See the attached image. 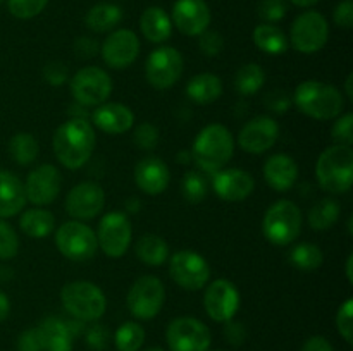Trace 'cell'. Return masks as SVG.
Segmentation results:
<instances>
[{
  "label": "cell",
  "mask_w": 353,
  "mask_h": 351,
  "mask_svg": "<svg viewBox=\"0 0 353 351\" xmlns=\"http://www.w3.org/2000/svg\"><path fill=\"white\" fill-rule=\"evenodd\" d=\"M97 136L92 124L83 117H71L55 129L52 147L57 160L65 169L83 167L95 150Z\"/></svg>",
  "instance_id": "1"
},
{
  "label": "cell",
  "mask_w": 353,
  "mask_h": 351,
  "mask_svg": "<svg viewBox=\"0 0 353 351\" xmlns=\"http://www.w3.org/2000/svg\"><path fill=\"white\" fill-rule=\"evenodd\" d=\"M292 103L300 112L316 120L336 119L345 109V98L340 89L316 79L300 83L293 93Z\"/></svg>",
  "instance_id": "2"
},
{
  "label": "cell",
  "mask_w": 353,
  "mask_h": 351,
  "mask_svg": "<svg viewBox=\"0 0 353 351\" xmlns=\"http://www.w3.org/2000/svg\"><path fill=\"white\" fill-rule=\"evenodd\" d=\"M234 153V138L223 124H209L196 134L192 158L200 171L214 172L226 167Z\"/></svg>",
  "instance_id": "3"
},
{
  "label": "cell",
  "mask_w": 353,
  "mask_h": 351,
  "mask_svg": "<svg viewBox=\"0 0 353 351\" xmlns=\"http://www.w3.org/2000/svg\"><path fill=\"white\" fill-rule=\"evenodd\" d=\"M316 178L321 188L333 195H341L352 188L353 150L345 145L327 147L316 162Z\"/></svg>",
  "instance_id": "4"
},
{
  "label": "cell",
  "mask_w": 353,
  "mask_h": 351,
  "mask_svg": "<svg viewBox=\"0 0 353 351\" xmlns=\"http://www.w3.org/2000/svg\"><path fill=\"white\" fill-rule=\"evenodd\" d=\"M302 210L292 200H278L269 206L262 219V233L274 246L292 244L302 233Z\"/></svg>",
  "instance_id": "5"
},
{
  "label": "cell",
  "mask_w": 353,
  "mask_h": 351,
  "mask_svg": "<svg viewBox=\"0 0 353 351\" xmlns=\"http://www.w3.org/2000/svg\"><path fill=\"white\" fill-rule=\"evenodd\" d=\"M61 301L65 312L81 322H95L102 319L107 308L103 291L90 281L68 282L61 289Z\"/></svg>",
  "instance_id": "6"
},
{
  "label": "cell",
  "mask_w": 353,
  "mask_h": 351,
  "mask_svg": "<svg viewBox=\"0 0 353 351\" xmlns=\"http://www.w3.org/2000/svg\"><path fill=\"white\" fill-rule=\"evenodd\" d=\"M55 246L68 260L86 262L95 257L97 234L81 220H68L55 231Z\"/></svg>",
  "instance_id": "7"
},
{
  "label": "cell",
  "mask_w": 353,
  "mask_h": 351,
  "mask_svg": "<svg viewBox=\"0 0 353 351\" xmlns=\"http://www.w3.org/2000/svg\"><path fill=\"white\" fill-rule=\"evenodd\" d=\"M74 102L81 107H99L107 102L112 93V79L97 65L79 69L69 83Z\"/></svg>",
  "instance_id": "8"
},
{
  "label": "cell",
  "mask_w": 353,
  "mask_h": 351,
  "mask_svg": "<svg viewBox=\"0 0 353 351\" xmlns=\"http://www.w3.org/2000/svg\"><path fill=\"white\" fill-rule=\"evenodd\" d=\"M330 38V24L317 10H305L300 14L290 30L292 47L300 54H316L323 50Z\"/></svg>",
  "instance_id": "9"
},
{
  "label": "cell",
  "mask_w": 353,
  "mask_h": 351,
  "mask_svg": "<svg viewBox=\"0 0 353 351\" xmlns=\"http://www.w3.org/2000/svg\"><path fill=\"white\" fill-rule=\"evenodd\" d=\"M165 301V288L155 275H141L128 291V308L138 320H152L161 313Z\"/></svg>",
  "instance_id": "10"
},
{
  "label": "cell",
  "mask_w": 353,
  "mask_h": 351,
  "mask_svg": "<svg viewBox=\"0 0 353 351\" xmlns=\"http://www.w3.org/2000/svg\"><path fill=\"white\" fill-rule=\"evenodd\" d=\"M169 275L181 289L200 291L209 284L210 265L203 255L181 250L169 258Z\"/></svg>",
  "instance_id": "11"
},
{
  "label": "cell",
  "mask_w": 353,
  "mask_h": 351,
  "mask_svg": "<svg viewBox=\"0 0 353 351\" xmlns=\"http://www.w3.org/2000/svg\"><path fill=\"white\" fill-rule=\"evenodd\" d=\"M97 243L100 250L110 258H121L130 250L131 237H133V226L126 213L107 212L100 219L97 229Z\"/></svg>",
  "instance_id": "12"
},
{
  "label": "cell",
  "mask_w": 353,
  "mask_h": 351,
  "mask_svg": "<svg viewBox=\"0 0 353 351\" xmlns=\"http://www.w3.org/2000/svg\"><path fill=\"white\" fill-rule=\"evenodd\" d=\"M165 339L171 351H209L210 330L195 317H178L165 330Z\"/></svg>",
  "instance_id": "13"
},
{
  "label": "cell",
  "mask_w": 353,
  "mask_h": 351,
  "mask_svg": "<svg viewBox=\"0 0 353 351\" xmlns=\"http://www.w3.org/2000/svg\"><path fill=\"white\" fill-rule=\"evenodd\" d=\"M183 74V55L174 47H159L150 52L145 62L147 81L157 89H168Z\"/></svg>",
  "instance_id": "14"
},
{
  "label": "cell",
  "mask_w": 353,
  "mask_h": 351,
  "mask_svg": "<svg viewBox=\"0 0 353 351\" xmlns=\"http://www.w3.org/2000/svg\"><path fill=\"white\" fill-rule=\"evenodd\" d=\"M203 306L212 320L221 323L230 322L240 310V291L228 279H216L205 286Z\"/></svg>",
  "instance_id": "15"
},
{
  "label": "cell",
  "mask_w": 353,
  "mask_h": 351,
  "mask_svg": "<svg viewBox=\"0 0 353 351\" xmlns=\"http://www.w3.org/2000/svg\"><path fill=\"white\" fill-rule=\"evenodd\" d=\"M105 205V191L95 181H83L72 186L65 196V210L72 220H92Z\"/></svg>",
  "instance_id": "16"
},
{
  "label": "cell",
  "mask_w": 353,
  "mask_h": 351,
  "mask_svg": "<svg viewBox=\"0 0 353 351\" xmlns=\"http://www.w3.org/2000/svg\"><path fill=\"white\" fill-rule=\"evenodd\" d=\"M62 188V176L55 165L41 164L28 174L24 182L26 200L37 206H45L54 202Z\"/></svg>",
  "instance_id": "17"
},
{
  "label": "cell",
  "mask_w": 353,
  "mask_h": 351,
  "mask_svg": "<svg viewBox=\"0 0 353 351\" xmlns=\"http://www.w3.org/2000/svg\"><path fill=\"white\" fill-rule=\"evenodd\" d=\"M279 138V124L269 116H257L243 124L238 134V145L252 155L265 153Z\"/></svg>",
  "instance_id": "18"
},
{
  "label": "cell",
  "mask_w": 353,
  "mask_h": 351,
  "mask_svg": "<svg viewBox=\"0 0 353 351\" xmlns=\"http://www.w3.org/2000/svg\"><path fill=\"white\" fill-rule=\"evenodd\" d=\"M103 62L112 69H126L140 54V40L131 30H116L100 47Z\"/></svg>",
  "instance_id": "19"
},
{
  "label": "cell",
  "mask_w": 353,
  "mask_h": 351,
  "mask_svg": "<svg viewBox=\"0 0 353 351\" xmlns=\"http://www.w3.org/2000/svg\"><path fill=\"white\" fill-rule=\"evenodd\" d=\"M171 21L186 36H200L210 24V9L205 0H176Z\"/></svg>",
  "instance_id": "20"
},
{
  "label": "cell",
  "mask_w": 353,
  "mask_h": 351,
  "mask_svg": "<svg viewBox=\"0 0 353 351\" xmlns=\"http://www.w3.org/2000/svg\"><path fill=\"white\" fill-rule=\"evenodd\" d=\"M255 181L252 174L243 169H221L212 174V189L224 202H243L252 195Z\"/></svg>",
  "instance_id": "21"
},
{
  "label": "cell",
  "mask_w": 353,
  "mask_h": 351,
  "mask_svg": "<svg viewBox=\"0 0 353 351\" xmlns=\"http://www.w3.org/2000/svg\"><path fill=\"white\" fill-rule=\"evenodd\" d=\"M134 182L147 195H161L171 182V172L162 158H141L134 167Z\"/></svg>",
  "instance_id": "22"
},
{
  "label": "cell",
  "mask_w": 353,
  "mask_h": 351,
  "mask_svg": "<svg viewBox=\"0 0 353 351\" xmlns=\"http://www.w3.org/2000/svg\"><path fill=\"white\" fill-rule=\"evenodd\" d=\"M92 120L100 131L107 134H124L133 127L134 114L128 105L119 102H105L95 107Z\"/></svg>",
  "instance_id": "23"
},
{
  "label": "cell",
  "mask_w": 353,
  "mask_h": 351,
  "mask_svg": "<svg viewBox=\"0 0 353 351\" xmlns=\"http://www.w3.org/2000/svg\"><path fill=\"white\" fill-rule=\"evenodd\" d=\"M264 179L276 191H290L299 179V165L295 158L286 153L271 155L264 164Z\"/></svg>",
  "instance_id": "24"
},
{
  "label": "cell",
  "mask_w": 353,
  "mask_h": 351,
  "mask_svg": "<svg viewBox=\"0 0 353 351\" xmlns=\"http://www.w3.org/2000/svg\"><path fill=\"white\" fill-rule=\"evenodd\" d=\"M26 202L23 181L12 172L0 169V219L21 213Z\"/></svg>",
  "instance_id": "25"
},
{
  "label": "cell",
  "mask_w": 353,
  "mask_h": 351,
  "mask_svg": "<svg viewBox=\"0 0 353 351\" xmlns=\"http://www.w3.org/2000/svg\"><path fill=\"white\" fill-rule=\"evenodd\" d=\"M43 351H72V334L69 332L65 320L47 317L38 326Z\"/></svg>",
  "instance_id": "26"
},
{
  "label": "cell",
  "mask_w": 353,
  "mask_h": 351,
  "mask_svg": "<svg viewBox=\"0 0 353 351\" xmlns=\"http://www.w3.org/2000/svg\"><path fill=\"white\" fill-rule=\"evenodd\" d=\"M186 95L199 105H209L223 95V81L212 72H200L188 81Z\"/></svg>",
  "instance_id": "27"
},
{
  "label": "cell",
  "mask_w": 353,
  "mask_h": 351,
  "mask_svg": "<svg viewBox=\"0 0 353 351\" xmlns=\"http://www.w3.org/2000/svg\"><path fill=\"white\" fill-rule=\"evenodd\" d=\"M140 28L143 36L152 43H164L171 38L172 21L161 7H148L140 17Z\"/></svg>",
  "instance_id": "28"
},
{
  "label": "cell",
  "mask_w": 353,
  "mask_h": 351,
  "mask_svg": "<svg viewBox=\"0 0 353 351\" xmlns=\"http://www.w3.org/2000/svg\"><path fill=\"white\" fill-rule=\"evenodd\" d=\"M123 21V9L116 3L110 2H100L93 6L92 9L86 12L85 24L88 30L95 31V33H107L112 31L117 24Z\"/></svg>",
  "instance_id": "29"
},
{
  "label": "cell",
  "mask_w": 353,
  "mask_h": 351,
  "mask_svg": "<svg viewBox=\"0 0 353 351\" xmlns=\"http://www.w3.org/2000/svg\"><path fill=\"white\" fill-rule=\"evenodd\" d=\"M19 227L26 236L40 240V237H47L54 233L55 217L48 210L34 206V209L23 212L19 219Z\"/></svg>",
  "instance_id": "30"
},
{
  "label": "cell",
  "mask_w": 353,
  "mask_h": 351,
  "mask_svg": "<svg viewBox=\"0 0 353 351\" xmlns=\"http://www.w3.org/2000/svg\"><path fill=\"white\" fill-rule=\"evenodd\" d=\"M254 43L257 48H261L264 54L269 55H283L288 50V36L281 28L274 26V24L262 23L254 30Z\"/></svg>",
  "instance_id": "31"
},
{
  "label": "cell",
  "mask_w": 353,
  "mask_h": 351,
  "mask_svg": "<svg viewBox=\"0 0 353 351\" xmlns=\"http://www.w3.org/2000/svg\"><path fill=\"white\" fill-rule=\"evenodd\" d=\"M134 251H137L138 260L150 267H159L169 258V244L165 243L164 237L157 236V234L141 236L134 246Z\"/></svg>",
  "instance_id": "32"
},
{
  "label": "cell",
  "mask_w": 353,
  "mask_h": 351,
  "mask_svg": "<svg viewBox=\"0 0 353 351\" xmlns=\"http://www.w3.org/2000/svg\"><path fill=\"white\" fill-rule=\"evenodd\" d=\"M341 206L334 198H323L309 210V226L317 233L327 231L336 224Z\"/></svg>",
  "instance_id": "33"
},
{
  "label": "cell",
  "mask_w": 353,
  "mask_h": 351,
  "mask_svg": "<svg viewBox=\"0 0 353 351\" xmlns=\"http://www.w3.org/2000/svg\"><path fill=\"white\" fill-rule=\"evenodd\" d=\"M40 153L38 140L31 133H16L9 140V155L17 165H30Z\"/></svg>",
  "instance_id": "34"
},
{
  "label": "cell",
  "mask_w": 353,
  "mask_h": 351,
  "mask_svg": "<svg viewBox=\"0 0 353 351\" xmlns=\"http://www.w3.org/2000/svg\"><path fill=\"white\" fill-rule=\"evenodd\" d=\"M265 83V72L255 62L241 65L234 74V89L243 96H252L261 92Z\"/></svg>",
  "instance_id": "35"
},
{
  "label": "cell",
  "mask_w": 353,
  "mask_h": 351,
  "mask_svg": "<svg viewBox=\"0 0 353 351\" xmlns=\"http://www.w3.org/2000/svg\"><path fill=\"white\" fill-rule=\"evenodd\" d=\"M290 262L295 268L303 272H312L323 265L324 253L317 244L303 241V243L295 244L290 251Z\"/></svg>",
  "instance_id": "36"
},
{
  "label": "cell",
  "mask_w": 353,
  "mask_h": 351,
  "mask_svg": "<svg viewBox=\"0 0 353 351\" xmlns=\"http://www.w3.org/2000/svg\"><path fill=\"white\" fill-rule=\"evenodd\" d=\"M145 343V329L138 322H124L114 332L117 351H140Z\"/></svg>",
  "instance_id": "37"
},
{
  "label": "cell",
  "mask_w": 353,
  "mask_h": 351,
  "mask_svg": "<svg viewBox=\"0 0 353 351\" xmlns=\"http://www.w3.org/2000/svg\"><path fill=\"white\" fill-rule=\"evenodd\" d=\"M181 193L188 203H200L205 200L207 193H209V182L203 178L202 172L199 171H188L183 176L181 181Z\"/></svg>",
  "instance_id": "38"
},
{
  "label": "cell",
  "mask_w": 353,
  "mask_h": 351,
  "mask_svg": "<svg viewBox=\"0 0 353 351\" xmlns=\"http://www.w3.org/2000/svg\"><path fill=\"white\" fill-rule=\"evenodd\" d=\"M19 253V236L14 227L0 219V260H10Z\"/></svg>",
  "instance_id": "39"
},
{
  "label": "cell",
  "mask_w": 353,
  "mask_h": 351,
  "mask_svg": "<svg viewBox=\"0 0 353 351\" xmlns=\"http://www.w3.org/2000/svg\"><path fill=\"white\" fill-rule=\"evenodd\" d=\"M48 0H7L9 12L17 19H33L43 12Z\"/></svg>",
  "instance_id": "40"
},
{
  "label": "cell",
  "mask_w": 353,
  "mask_h": 351,
  "mask_svg": "<svg viewBox=\"0 0 353 351\" xmlns=\"http://www.w3.org/2000/svg\"><path fill=\"white\" fill-rule=\"evenodd\" d=\"M331 138L334 145H345L352 147L353 143V114L347 112L345 116H338L331 127Z\"/></svg>",
  "instance_id": "41"
},
{
  "label": "cell",
  "mask_w": 353,
  "mask_h": 351,
  "mask_svg": "<svg viewBox=\"0 0 353 351\" xmlns=\"http://www.w3.org/2000/svg\"><path fill=\"white\" fill-rule=\"evenodd\" d=\"M288 12L286 0H261L257 6V14L264 23L272 24L281 21Z\"/></svg>",
  "instance_id": "42"
},
{
  "label": "cell",
  "mask_w": 353,
  "mask_h": 351,
  "mask_svg": "<svg viewBox=\"0 0 353 351\" xmlns=\"http://www.w3.org/2000/svg\"><path fill=\"white\" fill-rule=\"evenodd\" d=\"M336 329L348 344L353 343V299L348 298L338 308Z\"/></svg>",
  "instance_id": "43"
},
{
  "label": "cell",
  "mask_w": 353,
  "mask_h": 351,
  "mask_svg": "<svg viewBox=\"0 0 353 351\" xmlns=\"http://www.w3.org/2000/svg\"><path fill=\"white\" fill-rule=\"evenodd\" d=\"M133 140L140 150H154L159 143V129L150 123H141L137 126Z\"/></svg>",
  "instance_id": "44"
},
{
  "label": "cell",
  "mask_w": 353,
  "mask_h": 351,
  "mask_svg": "<svg viewBox=\"0 0 353 351\" xmlns=\"http://www.w3.org/2000/svg\"><path fill=\"white\" fill-rule=\"evenodd\" d=\"M199 47L207 57H216L223 52L224 48V38L219 31L205 30L199 38Z\"/></svg>",
  "instance_id": "45"
},
{
  "label": "cell",
  "mask_w": 353,
  "mask_h": 351,
  "mask_svg": "<svg viewBox=\"0 0 353 351\" xmlns=\"http://www.w3.org/2000/svg\"><path fill=\"white\" fill-rule=\"evenodd\" d=\"M85 339L90 350L102 351L105 350L107 344H109V330H107L105 326L95 323V326L88 327V329L85 330Z\"/></svg>",
  "instance_id": "46"
},
{
  "label": "cell",
  "mask_w": 353,
  "mask_h": 351,
  "mask_svg": "<svg viewBox=\"0 0 353 351\" xmlns=\"http://www.w3.org/2000/svg\"><path fill=\"white\" fill-rule=\"evenodd\" d=\"M43 79L52 86H61L68 81V67L61 61L48 62L43 67Z\"/></svg>",
  "instance_id": "47"
},
{
  "label": "cell",
  "mask_w": 353,
  "mask_h": 351,
  "mask_svg": "<svg viewBox=\"0 0 353 351\" xmlns=\"http://www.w3.org/2000/svg\"><path fill=\"white\" fill-rule=\"evenodd\" d=\"M17 351H43L38 327H30L23 330L17 337Z\"/></svg>",
  "instance_id": "48"
},
{
  "label": "cell",
  "mask_w": 353,
  "mask_h": 351,
  "mask_svg": "<svg viewBox=\"0 0 353 351\" xmlns=\"http://www.w3.org/2000/svg\"><path fill=\"white\" fill-rule=\"evenodd\" d=\"M333 19L340 28H347V30H350V28L353 26V2L352 0H343V2H340L336 7H334Z\"/></svg>",
  "instance_id": "49"
},
{
  "label": "cell",
  "mask_w": 353,
  "mask_h": 351,
  "mask_svg": "<svg viewBox=\"0 0 353 351\" xmlns=\"http://www.w3.org/2000/svg\"><path fill=\"white\" fill-rule=\"evenodd\" d=\"M265 105H268V109H271L272 112L283 114L286 112L293 103H292V98H290L285 92L276 89V92H272L271 95L265 96Z\"/></svg>",
  "instance_id": "50"
},
{
  "label": "cell",
  "mask_w": 353,
  "mask_h": 351,
  "mask_svg": "<svg viewBox=\"0 0 353 351\" xmlns=\"http://www.w3.org/2000/svg\"><path fill=\"white\" fill-rule=\"evenodd\" d=\"M99 50V43L88 36H81L74 41V54L81 58L95 57Z\"/></svg>",
  "instance_id": "51"
},
{
  "label": "cell",
  "mask_w": 353,
  "mask_h": 351,
  "mask_svg": "<svg viewBox=\"0 0 353 351\" xmlns=\"http://www.w3.org/2000/svg\"><path fill=\"white\" fill-rule=\"evenodd\" d=\"M224 336H226L228 343H231L233 346H240L241 343H245V337H247L245 326L230 320V322H226V327H224Z\"/></svg>",
  "instance_id": "52"
},
{
  "label": "cell",
  "mask_w": 353,
  "mask_h": 351,
  "mask_svg": "<svg viewBox=\"0 0 353 351\" xmlns=\"http://www.w3.org/2000/svg\"><path fill=\"white\" fill-rule=\"evenodd\" d=\"M302 351H333V346L324 336H312L303 343Z\"/></svg>",
  "instance_id": "53"
},
{
  "label": "cell",
  "mask_w": 353,
  "mask_h": 351,
  "mask_svg": "<svg viewBox=\"0 0 353 351\" xmlns=\"http://www.w3.org/2000/svg\"><path fill=\"white\" fill-rule=\"evenodd\" d=\"M9 313H10V299L9 296L0 289V322H3V320L7 319Z\"/></svg>",
  "instance_id": "54"
},
{
  "label": "cell",
  "mask_w": 353,
  "mask_h": 351,
  "mask_svg": "<svg viewBox=\"0 0 353 351\" xmlns=\"http://www.w3.org/2000/svg\"><path fill=\"white\" fill-rule=\"evenodd\" d=\"M290 2L296 7H312V6H316L319 0H290Z\"/></svg>",
  "instance_id": "55"
},
{
  "label": "cell",
  "mask_w": 353,
  "mask_h": 351,
  "mask_svg": "<svg viewBox=\"0 0 353 351\" xmlns=\"http://www.w3.org/2000/svg\"><path fill=\"white\" fill-rule=\"evenodd\" d=\"M352 265H353V255H348V258H347V277H348V282H353Z\"/></svg>",
  "instance_id": "56"
},
{
  "label": "cell",
  "mask_w": 353,
  "mask_h": 351,
  "mask_svg": "<svg viewBox=\"0 0 353 351\" xmlns=\"http://www.w3.org/2000/svg\"><path fill=\"white\" fill-rule=\"evenodd\" d=\"M352 81H353V74L350 72V74L347 76V83H345V88H347V96L348 98H353V89H352Z\"/></svg>",
  "instance_id": "57"
},
{
  "label": "cell",
  "mask_w": 353,
  "mask_h": 351,
  "mask_svg": "<svg viewBox=\"0 0 353 351\" xmlns=\"http://www.w3.org/2000/svg\"><path fill=\"white\" fill-rule=\"evenodd\" d=\"M178 157H179V162H181V164H186V162H190V158H192V153H188V151H181Z\"/></svg>",
  "instance_id": "58"
},
{
  "label": "cell",
  "mask_w": 353,
  "mask_h": 351,
  "mask_svg": "<svg viewBox=\"0 0 353 351\" xmlns=\"http://www.w3.org/2000/svg\"><path fill=\"white\" fill-rule=\"evenodd\" d=\"M138 203H140V202H138L137 198H133V200H128V209H130V210H133V212H137V210H138Z\"/></svg>",
  "instance_id": "59"
},
{
  "label": "cell",
  "mask_w": 353,
  "mask_h": 351,
  "mask_svg": "<svg viewBox=\"0 0 353 351\" xmlns=\"http://www.w3.org/2000/svg\"><path fill=\"white\" fill-rule=\"evenodd\" d=\"M143 351H165V350H162V348H157V346H152V348H147V350H143Z\"/></svg>",
  "instance_id": "60"
},
{
  "label": "cell",
  "mask_w": 353,
  "mask_h": 351,
  "mask_svg": "<svg viewBox=\"0 0 353 351\" xmlns=\"http://www.w3.org/2000/svg\"><path fill=\"white\" fill-rule=\"evenodd\" d=\"M216 351H224V350H216Z\"/></svg>",
  "instance_id": "61"
},
{
  "label": "cell",
  "mask_w": 353,
  "mask_h": 351,
  "mask_svg": "<svg viewBox=\"0 0 353 351\" xmlns=\"http://www.w3.org/2000/svg\"><path fill=\"white\" fill-rule=\"evenodd\" d=\"M3 2V0H0V3H2Z\"/></svg>",
  "instance_id": "62"
}]
</instances>
